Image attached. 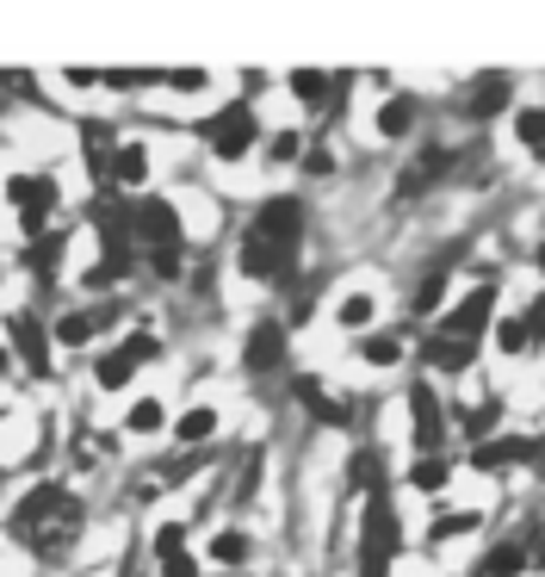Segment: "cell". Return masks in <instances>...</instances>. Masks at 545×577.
<instances>
[{
	"label": "cell",
	"instance_id": "obj_21",
	"mask_svg": "<svg viewBox=\"0 0 545 577\" xmlns=\"http://www.w3.org/2000/svg\"><path fill=\"white\" fill-rule=\"evenodd\" d=\"M359 360L378 373H391L397 360H403V335L397 330H372V335H359Z\"/></svg>",
	"mask_w": 545,
	"mask_h": 577
},
{
	"label": "cell",
	"instance_id": "obj_1",
	"mask_svg": "<svg viewBox=\"0 0 545 577\" xmlns=\"http://www.w3.org/2000/svg\"><path fill=\"white\" fill-rule=\"evenodd\" d=\"M131 243L149 248V255H180V248H187V224H180L174 199H136L131 206Z\"/></svg>",
	"mask_w": 545,
	"mask_h": 577
},
{
	"label": "cell",
	"instance_id": "obj_14",
	"mask_svg": "<svg viewBox=\"0 0 545 577\" xmlns=\"http://www.w3.org/2000/svg\"><path fill=\"white\" fill-rule=\"evenodd\" d=\"M286 81H291V93H298L304 112H329L335 93H341V75H323V69H291Z\"/></svg>",
	"mask_w": 545,
	"mask_h": 577
},
{
	"label": "cell",
	"instance_id": "obj_10",
	"mask_svg": "<svg viewBox=\"0 0 545 577\" xmlns=\"http://www.w3.org/2000/svg\"><path fill=\"white\" fill-rule=\"evenodd\" d=\"M409 417H415V447H422V454H441L446 417H441V398H434V385H409Z\"/></svg>",
	"mask_w": 545,
	"mask_h": 577
},
{
	"label": "cell",
	"instance_id": "obj_16",
	"mask_svg": "<svg viewBox=\"0 0 545 577\" xmlns=\"http://www.w3.org/2000/svg\"><path fill=\"white\" fill-rule=\"evenodd\" d=\"M81 149H87V168H93V180H100V192H105V180H112V149H119L112 124H105V119H87L81 124Z\"/></svg>",
	"mask_w": 545,
	"mask_h": 577
},
{
	"label": "cell",
	"instance_id": "obj_35",
	"mask_svg": "<svg viewBox=\"0 0 545 577\" xmlns=\"http://www.w3.org/2000/svg\"><path fill=\"white\" fill-rule=\"evenodd\" d=\"M149 546H155V559H168V553H187V522H155Z\"/></svg>",
	"mask_w": 545,
	"mask_h": 577
},
{
	"label": "cell",
	"instance_id": "obj_13",
	"mask_svg": "<svg viewBox=\"0 0 545 577\" xmlns=\"http://www.w3.org/2000/svg\"><path fill=\"white\" fill-rule=\"evenodd\" d=\"M509 100H514V81L502 69H490V75H477V81H471L465 112H471V119H496V112H509Z\"/></svg>",
	"mask_w": 545,
	"mask_h": 577
},
{
	"label": "cell",
	"instance_id": "obj_31",
	"mask_svg": "<svg viewBox=\"0 0 545 577\" xmlns=\"http://www.w3.org/2000/svg\"><path fill=\"white\" fill-rule=\"evenodd\" d=\"M335 317H341V330H372L378 304H372V292H347V298L335 304Z\"/></svg>",
	"mask_w": 545,
	"mask_h": 577
},
{
	"label": "cell",
	"instance_id": "obj_24",
	"mask_svg": "<svg viewBox=\"0 0 545 577\" xmlns=\"http://www.w3.org/2000/svg\"><path fill=\"white\" fill-rule=\"evenodd\" d=\"M471 360H477L471 342H453V335H434V342H427V367L434 373H465Z\"/></svg>",
	"mask_w": 545,
	"mask_h": 577
},
{
	"label": "cell",
	"instance_id": "obj_8",
	"mask_svg": "<svg viewBox=\"0 0 545 577\" xmlns=\"http://www.w3.org/2000/svg\"><path fill=\"white\" fill-rule=\"evenodd\" d=\"M51 348H56V342H51V330H44V317H37V311H13V348H7V354L25 360L32 373H51L56 367Z\"/></svg>",
	"mask_w": 545,
	"mask_h": 577
},
{
	"label": "cell",
	"instance_id": "obj_47",
	"mask_svg": "<svg viewBox=\"0 0 545 577\" xmlns=\"http://www.w3.org/2000/svg\"><path fill=\"white\" fill-rule=\"evenodd\" d=\"M540 274H545V248H540Z\"/></svg>",
	"mask_w": 545,
	"mask_h": 577
},
{
	"label": "cell",
	"instance_id": "obj_6",
	"mask_svg": "<svg viewBox=\"0 0 545 577\" xmlns=\"http://www.w3.org/2000/svg\"><path fill=\"white\" fill-rule=\"evenodd\" d=\"M359 553H378V559H397V553H403V528H397L391 497H366V515H359Z\"/></svg>",
	"mask_w": 545,
	"mask_h": 577
},
{
	"label": "cell",
	"instance_id": "obj_33",
	"mask_svg": "<svg viewBox=\"0 0 545 577\" xmlns=\"http://www.w3.org/2000/svg\"><path fill=\"white\" fill-rule=\"evenodd\" d=\"M490 342L502 354H527V323H521V317H496V323H490Z\"/></svg>",
	"mask_w": 545,
	"mask_h": 577
},
{
	"label": "cell",
	"instance_id": "obj_29",
	"mask_svg": "<svg viewBox=\"0 0 545 577\" xmlns=\"http://www.w3.org/2000/svg\"><path fill=\"white\" fill-rule=\"evenodd\" d=\"M248 534H242V528H223V534H211V546H204V553H211V565H248Z\"/></svg>",
	"mask_w": 545,
	"mask_h": 577
},
{
	"label": "cell",
	"instance_id": "obj_44",
	"mask_svg": "<svg viewBox=\"0 0 545 577\" xmlns=\"http://www.w3.org/2000/svg\"><path fill=\"white\" fill-rule=\"evenodd\" d=\"M521 323H527V342H533V335H545V292H540V298H533V311H527V317H521Z\"/></svg>",
	"mask_w": 545,
	"mask_h": 577
},
{
	"label": "cell",
	"instance_id": "obj_41",
	"mask_svg": "<svg viewBox=\"0 0 545 577\" xmlns=\"http://www.w3.org/2000/svg\"><path fill=\"white\" fill-rule=\"evenodd\" d=\"M155 280H180V255H143Z\"/></svg>",
	"mask_w": 545,
	"mask_h": 577
},
{
	"label": "cell",
	"instance_id": "obj_28",
	"mask_svg": "<svg viewBox=\"0 0 545 577\" xmlns=\"http://www.w3.org/2000/svg\"><path fill=\"white\" fill-rule=\"evenodd\" d=\"M477 522H483L477 509H446L441 522L427 528V546H446V541H459V534H477Z\"/></svg>",
	"mask_w": 545,
	"mask_h": 577
},
{
	"label": "cell",
	"instance_id": "obj_20",
	"mask_svg": "<svg viewBox=\"0 0 545 577\" xmlns=\"http://www.w3.org/2000/svg\"><path fill=\"white\" fill-rule=\"evenodd\" d=\"M63 248H68V236H56V230H44V236H32V248L19 255V267H32L37 280L51 286V280H56V267H63Z\"/></svg>",
	"mask_w": 545,
	"mask_h": 577
},
{
	"label": "cell",
	"instance_id": "obj_27",
	"mask_svg": "<svg viewBox=\"0 0 545 577\" xmlns=\"http://www.w3.org/2000/svg\"><path fill=\"white\" fill-rule=\"evenodd\" d=\"M527 572V541H496L490 559H483V577H521Z\"/></svg>",
	"mask_w": 545,
	"mask_h": 577
},
{
	"label": "cell",
	"instance_id": "obj_39",
	"mask_svg": "<svg viewBox=\"0 0 545 577\" xmlns=\"http://www.w3.org/2000/svg\"><path fill=\"white\" fill-rule=\"evenodd\" d=\"M298 149H304V143H298V131H272V143H267L272 162H298Z\"/></svg>",
	"mask_w": 545,
	"mask_h": 577
},
{
	"label": "cell",
	"instance_id": "obj_25",
	"mask_svg": "<svg viewBox=\"0 0 545 577\" xmlns=\"http://www.w3.org/2000/svg\"><path fill=\"white\" fill-rule=\"evenodd\" d=\"M162 429H168V403L162 398H136L124 410V435H162Z\"/></svg>",
	"mask_w": 545,
	"mask_h": 577
},
{
	"label": "cell",
	"instance_id": "obj_26",
	"mask_svg": "<svg viewBox=\"0 0 545 577\" xmlns=\"http://www.w3.org/2000/svg\"><path fill=\"white\" fill-rule=\"evenodd\" d=\"M409 485L427 490V497H441V490L453 485V466H446V454H422L415 466H409Z\"/></svg>",
	"mask_w": 545,
	"mask_h": 577
},
{
	"label": "cell",
	"instance_id": "obj_46",
	"mask_svg": "<svg viewBox=\"0 0 545 577\" xmlns=\"http://www.w3.org/2000/svg\"><path fill=\"white\" fill-rule=\"evenodd\" d=\"M0 286H7V262H0Z\"/></svg>",
	"mask_w": 545,
	"mask_h": 577
},
{
	"label": "cell",
	"instance_id": "obj_7",
	"mask_svg": "<svg viewBox=\"0 0 545 577\" xmlns=\"http://www.w3.org/2000/svg\"><path fill=\"white\" fill-rule=\"evenodd\" d=\"M490 323H496V286H477V292H465L459 304L441 317V335H453V342H477Z\"/></svg>",
	"mask_w": 545,
	"mask_h": 577
},
{
	"label": "cell",
	"instance_id": "obj_45",
	"mask_svg": "<svg viewBox=\"0 0 545 577\" xmlns=\"http://www.w3.org/2000/svg\"><path fill=\"white\" fill-rule=\"evenodd\" d=\"M7 373H13V354H7V342H0V379H7Z\"/></svg>",
	"mask_w": 545,
	"mask_h": 577
},
{
	"label": "cell",
	"instance_id": "obj_30",
	"mask_svg": "<svg viewBox=\"0 0 545 577\" xmlns=\"http://www.w3.org/2000/svg\"><path fill=\"white\" fill-rule=\"evenodd\" d=\"M347 478H354V485L366 490V497H385V466H378L372 447H359V454L347 459Z\"/></svg>",
	"mask_w": 545,
	"mask_h": 577
},
{
	"label": "cell",
	"instance_id": "obj_34",
	"mask_svg": "<svg viewBox=\"0 0 545 577\" xmlns=\"http://www.w3.org/2000/svg\"><path fill=\"white\" fill-rule=\"evenodd\" d=\"M496 417H502V403H496V398H483V403H477V410H465V417H459V429H465V435H471V441H490Z\"/></svg>",
	"mask_w": 545,
	"mask_h": 577
},
{
	"label": "cell",
	"instance_id": "obj_36",
	"mask_svg": "<svg viewBox=\"0 0 545 577\" xmlns=\"http://www.w3.org/2000/svg\"><path fill=\"white\" fill-rule=\"evenodd\" d=\"M119 348H124V354H131L136 367H143V360H162V335H149V330H136V335H124Z\"/></svg>",
	"mask_w": 545,
	"mask_h": 577
},
{
	"label": "cell",
	"instance_id": "obj_11",
	"mask_svg": "<svg viewBox=\"0 0 545 577\" xmlns=\"http://www.w3.org/2000/svg\"><path fill=\"white\" fill-rule=\"evenodd\" d=\"M291 262H298L291 248H272V243H260L255 230H248V236H242V248H236V267L248 274V280H279V274H291Z\"/></svg>",
	"mask_w": 545,
	"mask_h": 577
},
{
	"label": "cell",
	"instance_id": "obj_40",
	"mask_svg": "<svg viewBox=\"0 0 545 577\" xmlns=\"http://www.w3.org/2000/svg\"><path fill=\"white\" fill-rule=\"evenodd\" d=\"M162 565V577H199V559L192 553H168V559H155Z\"/></svg>",
	"mask_w": 545,
	"mask_h": 577
},
{
	"label": "cell",
	"instance_id": "obj_15",
	"mask_svg": "<svg viewBox=\"0 0 545 577\" xmlns=\"http://www.w3.org/2000/svg\"><path fill=\"white\" fill-rule=\"evenodd\" d=\"M291 398L304 403L310 417L335 422V429H341V422H347V417H354V403H335V391H329L323 379H310V373H304V379H291Z\"/></svg>",
	"mask_w": 545,
	"mask_h": 577
},
{
	"label": "cell",
	"instance_id": "obj_37",
	"mask_svg": "<svg viewBox=\"0 0 545 577\" xmlns=\"http://www.w3.org/2000/svg\"><path fill=\"white\" fill-rule=\"evenodd\" d=\"M441 298H446V274H427L422 286H415V298H409V304H415V311H441Z\"/></svg>",
	"mask_w": 545,
	"mask_h": 577
},
{
	"label": "cell",
	"instance_id": "obj_3",
	"mask_svg": "<svg viewBox=\"0 0 545 577\" xmlns=\"http://www.w3.org/2000/svg\"><path fill=\"white\" fill-rule=\"evenodd\" d=\"M204 143H211V156L242 162V156H248V149L260 143V119H255V106H248V100H230L223 112H211V119H204Z\"/></svg>",
	"mask_w": 545,
	"mask_h": 577
},
{
	"label": "cell",
	"instance_id": "obj_18",
	"mask_svg": "<svg viewBox=\"0 0 545 577\" xmlns=\"http://www.w3.org/2000/svg\"><path fill=\"white\" fill-rule=\"evenodd\" d=\"M143 180H149V143H119V149H112V180H105V187L124 192V187H143Z\"/></svg>",
	"mask_w": 545,
	"mask_h": 577
},
{
	"label": "cell",
	"instance_id": "obj_4",
	"mask_svg": "<svg viewBox=\"0 0 545 577\" xmlns=\"http://www.w3.org/2000/svg\"><path fill=\"white\" fill-rule=\"evenodd\" d=\"M7 206H13L25 236H44V224H51L56 206H63V187H56L51 175H13L7 180Z\"/></svg>",
	"mask_w": 545,
	"mask_h": 577
},
{
	"label": "cell",
	"instance_id": "obj_22",
	"mask_svg": "<svg viewBox=\"0 0 545 577\" xmlns=\"http://www.w3.org/2000/svg\"><path fill=\"white\" fill-rule=\"evenodd\" d=\"M211 435H218V410H211V403H192L187 417L174 422V441H180V447H192V454H199Z\"/></svg>",
	"mask_w": 545,
	"mask_h": 577
},
{
	"label": "cell",
	"instance_id": "obj_43",
	"mask_svg": "<svg viewBox=\"0 0 545 577\" xmlns=\"http://www.w3.org/2000/svg\"><path fill=\"white\" fill-rule=\"evenodd\" d=\"M359 577H391V559H378V553H359Z\"/></svg>",
	"mask_w": 545,
	"mask_h": 577
},
{
	"label": "cell",
	"instance_id": "obj_5",
	"mask_svg": "<svg viewBox=\"0 0 545 577\" xmlns=\"http://www.w3.org/2000/svg\"><path fill=\"white\" fill-rule=\"evenodd\" d=\"M304 199H286V192H279V199H260V211H255V236L260 243H272V248H291V255H298V243H304Z\"/></svg>",
	"mask_w": 545,
	"mask_h": 577
},
{
	"label": "cell",
	"instance_id": "obj_38",
	"mask_svg": "<svg viewBox=\"0 0 545 577\" xmlns=\"http://www.w3.org/2000/svg\"><path fill=\"white\" fill-rule=\"evenodd\" d=\"M162 88H174V93H204V88H211V75H204V69H174V75H162Z\"/></svg>",
	"mask_w": 545,
	"mask_h": 577
},
{
	"label": "cell",
	"instance_id": "obj_23",
	"mask_svg": "<svg viewBox=\"0 0 545 577\" xmlns=\"http://www.w3.org/2000/svg\"><path fill=\"white\" fill-rule=\"evenodd\" d=\"M131 373H136V360L124 348H100V354H93V385H100V391H124Z\"/></svg>",
	"mask_w": 545,
	"mask_h": 577
},
{
	"label": "cell",
	"instance_id": "obj_17",
	"mask_svg": "<svg viewBox=\"0 0 545 577\" xmlns=\"http://www.w3.org/2000/svg\"><path fill=\"white\" fill-rule=\"evenodd\" d=\"M255 373H272L279 360H286V323H255L248 330V354H242Z\"/></svg>",
	"mask_w": 545,
	"mask_h": 577
},
{
	"label": "cell",
	"instance_id": "obj_9",
	"mask_svg": "<svg viewBox=\"0 0 545 577\" xmlns=\"http://www.w3.org/2000/svg\"><path fill=\"white\" fill-rule=\"evenodd\" d=\"M112 323H119V304L105 298V304H93V311H63L56 317V330H51V342L56 348H87V342H93L100 330H112Z\"/></svg>",
	"mask_w": 545,
	"mask_h": 577
},
{
	"label": "cell",
	"instance_id": "obj_42",
	"mask_svg": "<svg viewBox=\"0 0 545 577\" xmlns=\"http://www.w3.org/2000/svg\"><path fill=\"white\" fill-rule=\"evenodd\" d=\"M304 175L329 180V175H335V156H323V149H310V156H304Z\"/></svg>",
	"mask_w": 545,
	"mask_h": 577
},
{
	"label": "cell",
	"instance_id": "obj_12",
	"mask_svg": "<svg viewBox=\"0 0 545 577\" xmlns=\"http://www.w3.org/2000/svg\"><path fill=\"white\" fill-rule=\"evenodd\" d=\"M521 459H540L527 435H490V441H477V447H471V466H477V473H496V466H521Z\"/></svg>",
	"mask_w": 545,
	"mask_h": 577
},
{
	"label": "cell",
	"instance_id": "obj_19",
	"mask_svg": "<svg viewBox=\"0 0 545 577\" xmlns=\"http://www.w3.org/2000/svg\"><path fill=\"white\" fill-rule=\"evenodd\" d=\"M415 119H422V106H415V93H391V100L378 106V137H391V143H403L409 131H415Z\"/></svg>",
	"mask_w": 545,
	"mask_h": 577
},
{
	"label": "cell",
	"instance_id": "obj_2",
	"mask_svg": "<svg viewBox=\"0 0 545 577\" xmlns=\"http://www.w3.org/2000/svg\"><path fill=\"white\" fill-rule=\"evenodd\" d=\"M75 515H81V503L68 497L63 478H44V485H32V490L13 503V528H19V534H44V528L75 522Z\"/></svg>",
	"mask_w": 545,
	"mask_h": 577
},
{
	"label": "cell",
	"instance_id": "obj_32",
	"mask_svg": "<svg viewBox=\"0 0 545 577\" xmlns=\"http://www.w3.org/2000/svg\"><path fill=\"white\" fill-rule=\"evenodd\" d=\"M514 143L521 149H545V106H521L514 112Z\"/></svg>",
	"mask_w": 545,
	"mask_h": 577
}]
</instances>
